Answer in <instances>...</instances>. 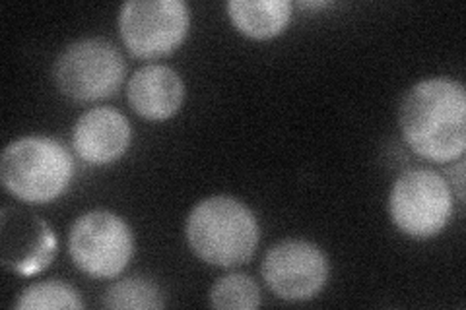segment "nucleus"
Wrapping results in <instances>:
<instances>
[{
	"mask_svg": "<svg viewBox=\"0 0 466 310\" xmlns=\"http://www.w3.org/2000/svg\"><path fill=\"white\" fill-rule=\"evenodd\" d=\"M55 237L46 221L20 210L3 212V264L16 274L46 270L55 256Z\"/></svg>",
	"mask_w": 466,
	"mask_h": 310,
	"instance_id": "9",
	"label": "nucleus"
},
{
	"mask_svg": "<svg viewBox=\"0 0 466 310\" xmlns=\"http://www.w3.org/2000/svg\"><path fill=\"white\" fill-rule=\"evenodd\" d=\"M228 14L243 35L270 39L286 29L291 18V5L288 0H231Z\"/></svg>",
	"mask_w": 466,
	"mask_h": 310,
	"instance_id": "12",
	"label": "nucleus"
},
{
	"mask_svg": "<svg viewBox=\"0 0 466 310\" xmlns=\"http://www.w3.org/2000/svg\"><path fill=\"white\" fill-rule=\"evenodd\" d=\"M399 125L414 154L435 164L461 159L466 147V92L451 78H430L402 97Z\"/></svg>",
	"mask_w": 466,
	"mask_h": 310,
	"instance_id": "1",
	"label": "nucleus"
},
{
	"mask_svg": "<svg viewBox=\"0 0 466 310\" xmlns=\"http://www.w3.org/2000/svg\"><path fill=\"white\" fill-rule=\"evenodd\" d=\"M187 241L202 262L216 268H238L257 250V217L231 196L204 198L188 214Z\"/></svg>",
	"mask_w": 466,
	"mask_h": 310,
	"instance_id": "2",
	"label": "nucleus"
},
{
	"mask_svg": "<svg viewBox=\"0 0 466 310\" xmlns=\"http://www.w3.org/2000/svg\"><path fill=\"white\" fill-rule=\"evenodd\" d=\"M389 210L395 225L408 237L431 239L443 231L453 214V196L440 173L414 167L392 185Z\"/></svg>",
	"mask_w": 466,
	"mask_h": 310,
	"instance_id": "5",
	"label": "nucleus"
},
{
	"mask_svg": "<svg viewBox=\"0 0 466 310\" xmlns=\"http://www.w3.org/2000/svg\"><path fill=\"white\" fill-rule=\"evenodd\" d=\"M75 164L66 147L47 136H24L8 144L0 157V179L12 196L47 204L65 195Z\"/></svg>",
	"mask_w": 466,
	"mask_h": 310,
	"instance_id": "3",
	"label": "nucleus"
},
{
	"mask_svg": "<svg viewBox=\"0 0 466 310\" xmlns=\"http://www.w3.org/2000/svg\"><path fill=\"white\" fill-rule=\"evenodd\" d=\"M127 116L111 107L86 111L72 128V145L86 164L107 165L121 159L130 145Z\"/></svg>",
	"mask_w": 466,
	"mask_h": 310,
	"instance_id": "10",
	"label": "nucleus"
},
{
	"mask_svg": "<svg viewBox=\"0 0 466 310\" xmlns=\"http://www.w3.org/2000/svg\"><path fill=\"white\" fill-rule=\"evenodd\" d=\"M130 107L148 121H167L185 99V84L177 72L164 65H148L135 72L127 85Z\"/></svg>",
	"mask_w": 466,
	"mask_h": 310,
	"instance_id": "11",
	"label": "nucleus"
},
{
	"mask_svg": "<svg viewBox=\"0 0 466 310\" xmlns=\"http://www.w3.org/2000/svg\"><path fill=\"white\" fill-rule=\"evenodd\" d=\"M191 12L181 0H130L119 14L121 37L138 58L171 55L185 41Z\"/></svg>",
	"mask_w": 466,
	"mask_h": 310,
	"instance_id": "7",
	"label": "nucleus"
},
{
	"mask_svg": "<svg viewBox=\"0 0 466 310\" xmlns=\"http://www.w3.org/2000/svg\"><path fill=\"white\" fill-rule=\"evenodd\" d=\"M68 253L76 268L90 277L119 275L133 258L135 237L128 224L113 212L80 215L68 235Z\"/></svg>",
	"mask_w": 466,
	"mask_h": 310,
	"instance_id": "6",
	"label": "nucleus"
},
{
	"mask_svg": "<svg viewBox=\"0 0 466 310\" xmlns=\"http://www.w3.org/2000/svg\"><path fill=\"white\" fill-rule=\"evenodd\" d=\"M127 63L113 43L82 39L58 55L53 76L61 94L75 101L106 99L119 92Z\"/></svg>",
	"mask_w": 466,
	"mask_h": 310,
	"instance_id": "4",
	"label": "nucleus"
},
{
	"mask_svg": "<svg viewBox=\"0 0 466 310\" xmlns=\"http://www.w3.org/2000/svg\"><path fill=\"white\" fill-rule=\"evenodd\" d=\"M260 272L276 297L309 301L327 284L329 260L323 250L309 241L286 239L268 248Z\"/></svg>",
	"mask_w": 466,
	"mask_h": 310,
	"instance_id": "8",
	"label": "nucleus"
},
{
	"mask_svg": "<svg viewBox=\"0 0 466 310\" xmlns=\"http://www.w3.org/2000/svg\"><path fill=\"white\" fill-rule=\"evenodd\" d=\"M166 301L159 287L146 277H127L113 284L104 295L107 308H133V310H157Z\"/></svg>",
	"mask_w": 466,
	"mask_h": 310,
	"instance_id": "13",
	"label": "nucleus"
},
{
	"mask_svg": "<svg viewBox=\"0 0 466 310\" xmlns=\"http://www.w3.org/2000/svg\"><path fill=\"white\" fill-rule=\"evenodd\" d=\"M14 306L20 310L84 308L80 295L63 282H39L25 287Z\"/></svg>",
	"mask_w": 466,
	"mask_h": 310,
	"instance_id": "15",
	"label": "nucleus"
},
{
	"mask_svg": "<svg viewBox=\"0 0 466 310\" xmlns=\"http://www.w3.org/2000/svg\"><path fill=\"white\" fill-rule=\"evenodd\" d=\"M210 303L224 310H255L260 305V289L255 279L245 274H231L212 285Z\"/></svg>",
	"mask_w": 466,
	"mask_h": 310,
	"instance_id": "14",
	"label": "nucleus"
}]
</instances>
